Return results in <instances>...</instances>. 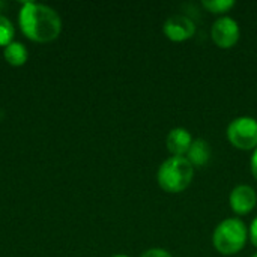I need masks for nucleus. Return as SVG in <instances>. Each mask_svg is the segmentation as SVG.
I'll use <instances>...</instances> for the list:
<instances>
[{"label": "nucleus", "instance_id": "f257e3e1", "mask_svg": "<svg viewBox=\"0 0 257 257\" xmlns=\"http://www.w3.org/2000/svg\"><path fill=\"white\" fill-rule=\"evenodd\" d=\"M21 32L35 42H51L62 32V20L50 6L26 2L18 15Z\"/></svg>", "mask_w": 257, "mask_h": 257}, {"label": "nucleus", "instance_id": "f03ea898", "mask_svg": "<svg viewBox=\"0 0 257 257\" xmlns=\"http://www.w3.org/2000/svg\"><path fill=\"white\" fill-rule=\"evenodd\" d=\"M194 167L187 157L167 158L157 172L158 185L167 193H181L193 181Z\"/></svg>", "mask_w": 257, "mask_h": 257}, {"label": "nucleus", "instance_id": "7ed1b4c3", "mask_svg": "<svg viewBox=\"0 0 257 257\" xmlns=\"http://www.w3.org/2000/svg\"><path fill=\"white\" fill-rule=\"evenodd\" d=\"M248 229L245 223L239 218H226L214 230L212 242L218 253L224 256H232L239 253L247 242Z\"/></svg>", "mask_w": 257, "mask_h": 257}, {"label": "nucleus", "instance_id": "20e7f679", "mask_svg": "<svg viewBox=\"0 0 257 257\" xmlns=\"http://www.w3.org/2000/svg\"><path fill=\"white\" fill-rule=\"evenodd\" d=\"M229 142L242 151L257 148V120L251 116H239L227 126Z\"/></svg>", "mask_w": 257, "mask_h": 257}, {"label": "nucleus", "instance_id": "39448f33", "mask_svg": "<svg viewBox=\"0 0 257 257\" xmlns=\"http://www.w3.org/2000/svg\"><path fill=\"white\" fill-rule=\"evenodd\" d=\"M241 36L239 24L232 17H220L214 21L211 27V38L220 48H230L233 47Z\"/></svg>", "mask_w": 257, "mask_h": 257}, {"label": "nucleus", "instance_id": "423d86ee", "mask_svg": "<svg viewBox=\"0 0 257 257\" xmlns=\"http://www.w3.org/2000/svg\"><path fill=\"white\" fill-rule=\"evenodd\" d=\"M164 35L173 42H182L190 39L196 33V23L184 14L170 15L163 24Z\"/></svg>", "mask_w": 257, "mask_h": 257}, {"label": "nucleus", "instance_id": "0eeeda50", "mask_svg": "<svg viewBox=\"0 0 257 257\" xmlns=\"http://www.w3.org/2000/svg\"><path fill=\"white\" fill-rule=\"evenodd\" d=\"M229 203L233 212L238 215H245L254 209L257 203V194L250 185H238L230 191Z\"/></svg>", "mask_w": 257, "mask_h": 257}, {"label": "nucleus", "instance_id": "6e6552de", "mask_svg": "<svg viewBox=\"0 0 257 257\" xmlns=\"http://www.w3.org/2000/svg\"><path fill=\"white\" fill-rule=\"evenodd\" d=\"M191 143H193L191 133L181 126L170 130L167 134V139H166L167 149L173 157H185L188 154Z\"/></svg>", "mask_w": 257, "mask_h": 257}, {"label": "nucleus", "instance_id": "1a4fd4ad", "mask_svg": "<svg viewBox=\"0 0 257 257\" xmlns=\"http://www.w3.org/2000/svg\"><path fill=\"white\" fill-rule=\"evenodd\" d=\"M211 158V146L205 139H196L193 140L187 160L193 164V167H203Z\"/></svg>", "mask_w": 257, "mask_h": 257}, {"label": "nucleus", "instance_id": "9d476101", "mask_svg": "<svg viewBox=\"0 0 257 257\" xmlns=\"http://www.w3.org/2000/svg\"><path fill=\"white\" fill-rule=\"evenodd\" d=\"M3 56H5V60L12 66H21L29 59L27 48L21 42H15V41H12L9 45L5 47Z\"/></svg>", "mask_w": 257, "mask_h": 257}, {"label": "nucleus", "instance_id": "9b49d317", "mask_svg": "<svg viewBox=\"0 0 257 257\" xmlns=\"http://www.w3.org/2000/svg\"><path fill=\"white\" fill-rule=\"evenodd\" d=\"M15 35V29L12 23L0 14V47H6L12 42Z\"/></svg>", "mask_w": 257, "mask_h": 257}, {"label": "nucleus", "instance_id": "f8f14e48", "mask_svg": "<svg viewBox=\"0 0 257 257\" xmlns=\"http://www.w3.org/2000/svg\"><path fill=\"white\" fill-rule=\"evenodd\" d=\"M202 5L212 14H223L235 6V0H203Z\"/></svg>", "mask_w": 257, "mask_h": 257}, {"label": "nucleus", "instance_id": "ddd939ff", "mask_svg": "<svg viewBox=\"0 0 257 257\" xmlns=\"http://www.w3.org/2000/svg\"><path fill=\"white\" fill-rule=\"evenodd\" d=\"M140 257H173L167 250L164 248H151V250H146Z\"/></svg>", "mask_w": 257, "mask_h": 257}, {"label": "nucleus", "instance_id": "4468645a", "mask_svg": "<svg viewBox=\"0 0 257 257\" xmlns=\"http://www.w3.org/2000/svg\"><path fill=\"white\" fill-rule=\"evenodd\" d=\"M248 235H250V241L251 244L257 247V217L251 221L250 224V229H248Z\"/></svg>", "mask_w": 257, "mask_h": 257}, {"label": "nucleus", "instance_id": "2eb2a0df", "mask_svg": "<svg viewBox=\"0 0 257 257\" xmlns=\"http://www.w3.org/2000/svg\"><path fill=\"white\" fill-rule=\"evenodd\" d=\"M250 167H251V173L257 179V148L254 149L253 155H251V161H250Z\"/></svg>", "mask_w": 257, "mask_h": 257}, {"label": "nucleus", "instance_id": "dca6fc26", "mask_svg": "<svg viewBox=\"0 0 257 257\" xmlns=\"http://www.w3.org/2000/svg\"><path fill=\"white\" fill-rule=\"evenodd\" d=\"M113 257H130V256H125V254H116V256Z\"/></svg>", "mask_w": 257, "mask_h": 257}, {"label": "nucleus", "instance_id": "f3484780", "mask_svg": "<svg viewBox=\"0 0 257 257\" xmlns=\"http://www.w3.org/2000/svg\"><path fill=\"white\" fill-rule=\"evenodd\" d=\"M251 257H257V253H254V254H253V256Z\"/></svg>", "mask_w": 257, "mask_h": 257}]
</instances>
